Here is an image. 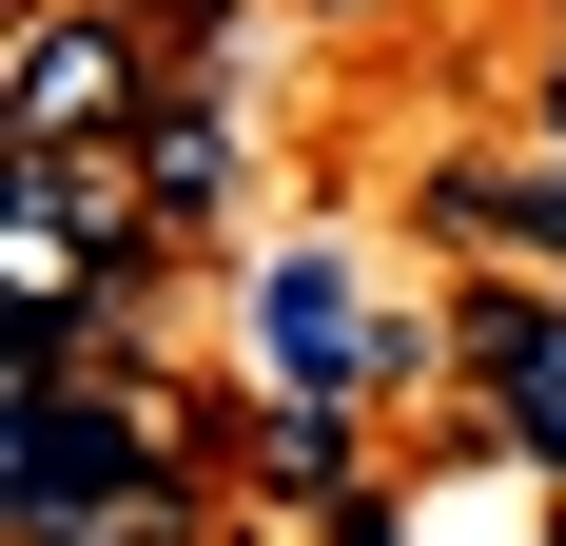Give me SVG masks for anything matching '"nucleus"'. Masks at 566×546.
Here are the masks:
<instances>
[{"instance_id": "nucleus-1", "label": "nucleus", "mask_w": 566, "mask_h": 546, "mask_svg": "<svg viewBox=\"0 0 566 546\" xmlns=\"http://www.w3.org/2000/svg\"><path fill=\"white\" fill-rule=\"evenodd\" d=\"M196 469H216V430L176 410V390L137 371H0V527L20 546H98L137 527V507H196Z\"/></svg>"}, {"instance_id": "nucleus-2", "label": "nucleus", "mask_w": 566, "mask_h": 546, "mask_svg": "<svg viewBox=\"0 0 566 546\" xmlns=\"http://www.w3.org/2000/svg\"><path fill=\"white\" fill-rule=\"evenodd\" d=\"M196 40H157V20H117V0H40L20 40H0V117L40 137V157H117L137 117H157V78Z\"/></svg>"}, {"instance_id": "nucleus-3", "label": "nucleus", "mask_w": 566, "mask_h": 546, "mask_svg": "<svg viewBox=\"0 0 566 546\" xmlns=\"http://www.w3.org/2000/svg\"><path fill=\"white\" fill-rule=\"evenodd\" d=\"M410 371H430V332H391L333 254L254 273V390H352V410H371V390H410Z\"/></svg>"}, {"instance_id": "nucleus-4", "label": "nucleus", "mask_w": 566, "mask_h": 546, "mask_svg": "<svg viewBox=\"0 0 566 546\" xmlns=\"http://www.w3.org/2000/svg\"><path fill=\"white\" fill-rule=\"evenodd\" d=\"M117 157H137V196H157L176 234H216V216H234V59H176L157 117H137Z\"/></svg>"}, {"instance_id": "nucleus-5", "label": "nucleus", "mask_w": 566, "mask_h": 546, "mask_svg": "<svg viewBox=\"0 0 566 546\" xmlns=\"http://www.w3.org/2000/svg\"><path fill=\"white\" fill-rule=\"evenodd\" d=\"M216 469H234V489L333 507V489H371V430H352V390H254V410L216 430Z\"/></svg>"}, {"instance_id": "nucleus-6", "label": "nucleus", "mask_w": 566, "mask_h": 546, "mask_svg": "<svg viewBox=\"0 0 566 546\" xmlns=\"http://www.w3.org/2000/svg\"><path fill=\"white\" fill-rule=\"evenodd\" d=\"M469 410H489V430H509L527 469H566V313L527 332V351H509V390H469Z\"/></svg>"}, {"instance_id": "nucleus-7", "label": "nucleus", "mask_w": 566, "mask_h": 546, "mask_svg": "<svg viewBox=\"0 0 566 546\" xmlns=\"http://www.w3.org/2000/svg\"><path fill=\"white\" fill-rule=\"evenodd\" d=\"M98 546H196V507H137V527H98Z\"/></svg>"}, {"instance_id": "nucleus-8", "label": "nucleus", "mask_w": 566, "mask_h": 546, "mask_svg": "<svg viewBox=\"0 0 566 546\" xmlns=\"http://www.w3.org/2000/svg\"><path fill=\"white\" fill-rule=\"evenodd\" d=\"M547 59H566V0H547Z\"/></svg>"}, {"instance_id": "nucleus-9", "label": "nucleus", "mask_w": 566, "mask_h": 546, "mask_svg": "<svg viewBox=\"0 0 566 546\" xmlns=\"http://www.w3.org/2000/svg\"><path fill=\"white\" fill-rule=\"evenodd\" d=\"M547 546H566V527H547Z\"/></svg>"}]
</instances>
